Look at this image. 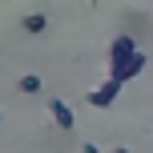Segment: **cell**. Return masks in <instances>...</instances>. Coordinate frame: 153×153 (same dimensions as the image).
Returning a JSON list of instances; mask_svg holds the SVG:
<instances>
[{"instance_id": "6da1fadb", "label": "cell", "mask_w": 153, "mask_h": 153, "mask_svg": "<svg viewBox=\"0 0 153 153\" xmlns=\"http://www.w3.org/2000/svg\"><path fill=\"white\" fill-rule=\"evenodd\" d=\"M145 69V56L137 53V45H133L129 36L113 40V48H109V76H117V81H129V76H137Z\"/></svg>"}, {"instance_id": "7a4b0ae2", "label": "cell", "mask_w": 153, "mask_h": 153, "mask_svg": "<svg viewBox=\"0 0 153 153\" xmlns=\"http://www.w3.org/2000/svg\"><path fill=\"white\" fill-rule=\"evenodd\" d=\"M121 85H125V81H117V76H109L105 85H97V89L89 93V105H97V109H109V105H113V97L121 93Z\"/></svg>"}, {"instance_id": "3957f363", "label": "cell", "mask_w": 153, "mask_h": 153, "mask_svg": "<svg viewBox=\"0 0 153 153\" xmlns=\"http://www.w3.org/2000/svg\"><path fill=\"white\" fill-rule=\"evenodd\" d=\"M48 113H53V121L61 125V129H73V125H76V117H73V109L65 105L61 97H53V101H48Z\"/></svg>"}, {"instance_id": "277c9868", "label": "cell", "mask_w": 153, "mask_h": 153, "mask_svg": "<svg viewBox=\"0 0 153 153\" xmlns=\"http://www.w3.org/2000/svg\"><path fill=\"white\" fill-rule=\"evenodd\" d=\"M45 16H40V12H28V16H24V32H45Z\"/></svg>"}, {"instance_id": "5b68a950", "label": "cell", "mask_w": 153, "mask_h": 153, "mask_svg": "<svg viewBox=\"0 0 153 153\" xmlns=\"http://www.w3.org/2000/svg\"><path fill=\"white\" fill-rule=\"evenodd\" d=\"M20 93H40V76H20Z\"/></svg>"}, {"instance_id": "8992f818", "label": "cell", "mask_w": 153, "mask_h": 153, "mask_svg": "<svg viewBox=\"0 0 153 153\" xmlns=\"http://www.w3.org/2000/svg\"><path fill=\"white\" fill-rule=\"evenodd\" d=\"M81 153H101V149L93 145V141H85V145H81Z\"/></svg>"}, {"instance_id": "52a82bcc", "label": "cell", "mask_w": 153, "mask_h": 153, "mask_svg": "<svg viewBox=\"0 0 153 153\" xmlns=\"http://www.w3.org/2000/svg\"><path fill=\"white\" fill-rule=\"evenodd\" d=\"M113 153H129V149H125V145H117V149H113Z\"/></svg>"}]
</instances>
